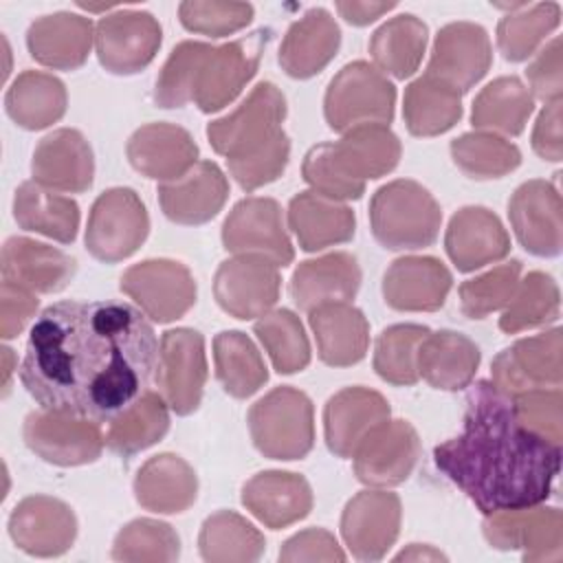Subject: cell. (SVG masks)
Wrapping results in <instances>:
<instances>
[{"mask_svg": "<svg viewBox=\"0 0 563 563\" xmlns=\"http://www.w3.org/2000/svg\"><path fill=\"white\" fill-rule=\"evenodd\" d=\"M68 106L66 86L42 70L20 73L4 95L9 119L24 130H44L57 123Z\"/></svg>", "mask_w": 563, "mask_h": 563, "instance_id": "obj_39", "label": "cell"}, {"mask_svg": "<svg viewBox=\"0 0 563 563\" xmlns=\"http://www.w3.org/2000/svg\"><path fill=\"white\" fill-rule=\"evenodd\" d=\"M361 266L352 253L334 251L301 262L290 277V297L299 310L310 312L325 303H343L361 288Z\"/></svg>", "mask_w": 563, "mask_h": 563, "instance_id": "obj_31", "label": "cell"}, {"mask_svg": "<svg viewBox=\"0 0 563 563\" xmlns=\"http://www.w3.org/2000/svg\"><path fill=\"white\" fill-rule=\"evenodd\" d=\"M301 174L303 180L310 185L312 191L345 202V200H358L365 191V185H356L345 180L328 161L325 154V145L319 143L314 147H310L303 156V165H301Z\"/></svg>", "mask_w": 563, "mask_h": 563, "instance_id": "obj_57", "label": "cell"}, {"mask_svg": "<svg viewBox=\"0 0 563 563\" xmlns=\"http://www.w3.org/2000/svg\"><path fill=\"white\" fill-rule=\"evenodd\" d=\"M163 42L158 20L147 11L119 9L95 26L99 64L112 75H136L152 64Z\"/></svg>", "mask_w": 563, "mask_h": 563, "instance_id": "obj_13", "label": "cell"}, {"mask_svg": "<svg viewBox=\"0 0 563 563\" xmlns=\"http://www.w3.org/2000/svg\"><path fill=\"white\" fill-rule=\"evenodd\" d=\"M451 158L464 176L475 180L501 178L521 165V152L515 143L482 130L453 139Z\"/></svg>", "mask_w": 563, "mask_h": 563, "instance_id": "obj_48", "label": "cell"}, {"mask_svg": "<svg viewBox=\"0 0 563 563\" xmlns=\"http://www.w3.org/2000/svg\"><path fill=\"white\" fill-rule=\"evenodd\" d=\"M493 64V46L484 26L475 22H451L435 35L429 77H435L457 92H468Z\"/></svg>", "mask_w": 563, "mask_h": 563, "instance_id": "obj_20", "label": "cell"}, {"mask_svg": "<svg viewBox=\"0 0 563 563\" xmlns=\"http://www.w3.org/2000/svg\"><path fill=\"white\" fill-rule=\"evenodd\" d=\"M156 194L165 218L176 224L198 227L222 211L229 198V180L213 161H198L185 176L161 183Z\"/></svg>", "mask_w": 563, "mask_h": 563, "instance_id": "obj_26", "label": "cell"}, {"mask_svg": "<svg viewBox=\"0 0 563 563\" xmlns=\"http://www.w3.org/2000/svg\"><path fill=\"white\" fill-rule=\"evenodd\" d=\"M95 44V26L88 18L57 11L31 22L26 31V48L31 57L53 70H75Z\"/></svg>", "mask_w": 563, "mask_h": 563, "instance_id": "obj_33", "label": "cell"}, {"mask_svg": "<svg viewBox=\"0 0 563 563\" xmlns=\"http://www.w3.org/2000/svg\"><path fill=\"white\" fill-rule=\"evenodd\" d=\"M526 79L530 84V95L543 103L556 101L563 95V59H561V37H552L537 57L526 68Z\"/></svg>", "mask_w": 563, "mask_h": 563, "instance_id": "obj_58", "label": "cell"}, {"mask_svg": "<svg viewBox=\"0 0 563 563\" xmlns=\"http://www.w3.org/2000/svg\"><path fill=\"white\" fill-rule=\"evenodd\" d=\"M561 405L563 394L561 387L552 389H532L519 396H512V407L519 422L543 440L561 446Z\"/></svg>", "mask_w": 563, "mask_h": 563, "instance_id": "obj_56", "label": "cell"}, {"mask_svg": "<svg viewBox=\"0 0 563 563\" xmlns=\"http://www.w3.org/2000/svg\"><path fill=\"white\" fill-rule=\"evenodd\" d=\"M319 358L330 367L358 363L369 345V323L352 303H325L308 312Z\"/></svg>", "mask_w": 563, "mask_h": 563, "instance_id": "obj_35", "label": "cell"}, {"mask_svg": "<svg viewBox=\"0 0 563 563\" xmlns=\"http://www.w3.org/2000/svg\"><path fill=\"white\" fill-rule=\"evenodd\" d=\"M271 37V29H257L233 42L220 46L211 44L200 62L194 86V103L200 112L211 114L235 101L242 88L255 77Z\"/></svg>", "mask_w": 563, "mask_h": 563, "instance_id": "obj_6", "label": "cell"}, {"mask_svg": "<svg viewBox=\"0 0 563 563\" xmlns=\"http://www.w3.org/2000/svg\"><path fill=\"white\" fill-rule=\"evenodd\" d=\"M431 330L418 323H396L385 328L374 345L376 374L398 387L418 383V347Z\"/></svg>", "mask_w": 563, "mask_h": 563, "instance_id": "obj_50", "label": "cell"}, {"mask_svg": "<svg viewBox=\"0 0 563 563\" xmlns=\"http://www.w3.org/2000/svg\"><path fill=\"white\" fill-rule=\"evenodd\" d=\"M290 158V139L284 130L273 134L260 147L227 161L229 174L244 191H255L273 180H277Z\"/></svg>", "mask_w": 563, "mask_h": 563, "instance_id": "obj_54", "label": "cell"}, {"mask_svg": "<svg viewBox=\"0 0 563 563\" xmlns=\"http://www.w3.org/2000/svg\"><path fill=\"white\" fill-rule=\"evenodd\" d=\"M156 387L176 416L198 409L207 383L205 339L198 330L174 328L163 332L156 358Z\"/></svg>", "mask_w": 563, "mask_h": 563, "instance_id": "obj_10", "label": "cell"}, {"mask_svg": "<svg viewBox=\"0 0 563 563\" xmlns=\"http://www.w3.org/2000/svg\"><path fill=\"white\" fill-rule=\"evenodd\" d=\"M198 495L196 471L174 453L150 457L134 477L136 501L158 515L185 512Z\"/></svg>", "mask_w": 563, "mask_h": 563, "instance_id": "obj_36", "label": "cell"}, {"mask_svg": "<svg viewBox=\"0 0 563 563\" xmlns=\"http://www.w3.org/2000/svg\"><path fill=\"white\" fill-rule=\"evenodd\" d=\"M279 561H345V552L328 530L308 528L284 543Z\"/></svg>", "mask_w": 563, "mask_h": 563, "instance_id": "obj_59", "label": "cell"}, {"mask_svg": "<svg viewBox=\"0 0 563 563\" xmlns=\"http://www.w3.org/2000/svg\"><path fill=\"white\" fill-rule=\"evenodd\" d=\"M332 167L350 183L365 185V180L389 174L402 154L398 136L389 125L367 123L343 132L341 141L323 143Z\"/></svg>", "mask_w": 563, "mask_h": 563, "instance_id": "obj_27", "label": "cell"}, {"mask_svg": "<svg viewBox=\"0 0 563 563\" xmlns=\"http://www.w3.org/2000/svg\"><path fill=\"white\" fill-rule=\"evenodd\" d=\"M532 150L543 158L559 163L563 158L561 141V99L545 103L541 110L534 130H532Z\"/></svg>", "mask_w": 563, "mask_h": 563, "instance_id": "obj_61", "label": "cell"}, {"mask_svg": "<svg viewBox=\"0 0 563 563\" xmlns=\"http://www.w3.org/2000/svg\"><path fill=\"white\" fill-rule=\"evenodd\" d=\"M391 9H396V2H358V0L336 2V11L341 13V18L354 26H365Z\"/></svg>", "mask_w": 563, "mask_h": 563, "instance_id": "obj_62", "label": "cell"}, {"mask_svg": "<svg viewBox=\"0 0 563 563\" xmlns=\"http://www.w3.org/2000/svg\"><path fill=\"white\" fill-rule=\"evenodd\" d=\"M279 266L255 255L224 260L213 275V297L218 306L242 321L260 319L279 299Z\"/></svg>", "mask_w": 563, "mask_h": 563, "instance_id": "obj_16", "label": "cell"}, {"mask_svg": "<svg viewBox=\"0 0 563 563\" xmlns=\"http://www.w3.org/2000/svg\"><path fill=\"white\" fill-rule=\"evenodd\" d=\"M130 165L145 178L172 183L198 163L194 136L176 123H145L132 132L125 145Z\"/></svg>", "mask_w": 563, "mask_h": 563, "instance_id": "obj_23", "label": "cell"}, {"mask_svg": "<svg viewBox=\"0 0 563 563\" xmlns=\"http://www.w3.org/2000/svg\"><path fill=\"white\" fill-rule=\"evenodd\" d=\"M484 537L497 550H521L523 561L563 559V515L550 506H528L486 515Z\"/></svg>", "mask_w": 563, "mask_h": 563, "instance_id": "obj_15", "label": "cell"}, {"mask_svg": "<svg viewBox=\"0 0 563 563\" xmlns=\"http://www.w3.org/2000/svg\"><path fill=\"white\" fill-rule=\"evenodd\" d=\"M180 539L174 528L156 519H134L119 530L112 543L117 561H176Z\"/></svg>", "mask_w": 563, "mask_h": 563, "instance_id": "obj_52", "label": "cell"}, {"mask_svg": "<svg viewBox=\"0 0 563 563\" xmlns=\"http://www.w3.org/2000/svg\"><path fill=\"white\" fill-rule=\"evenodd\" d=\"M119 288L156 323H172L185 317L198 292L191 271L183 262L165 257L130 266L121 275Z\"/></svg>", "mask_w": 563, "mask_h": 563, "instance_id": "obj_9", "label": "cell"}, {"mask_svg": "<svg viewBox=\"0 0 563 563\" xmlns=\"http://www.w3.org/2000/svg\"><path fill=\"white\" fill-rule=\"evenodd\" d=\"M396 86L374 64L356 59L345 64L328 84L323 97L325 123L334 132L358 125H389L394 119Z\"/></svg>", "mask_w": 563, "mask_h": 563, "instance_id": "obj_5", "label": "cell"}, {"mask_svg": "<svg viewBox=\"0 0 563 563\" xmlns=\"http://www.w3.org/2000/svg\"><path fill=\"white\" fill-rule=\"evenodd\" d=\"M563 336L561 328L519 339L501 350L490 365V383L506 396L532 389H552L563 383Z\"/></svg>", "mask_w": 563, "mask_h": 563, "instance_id": "obj_12", "label": "cell"}, {"mask_svg": "<svg viewBox=\"0 0 563 563\" xmlns=\"http://www.w3.org/2000/svg\"><path fill=\"white\" fill-rule=\"evenodd\" d=\"M31 174L35 183L53 191L81 194L95 178L92 147L79 130H53L35 145Z\"/></svg>", "mask_w": 563, "mask_h": 563, "instance_id": "obj_24", "label": "cell"}, {"mask_svg": "<svg viewBox=\"0 0 563 563\" xmlns=\"http://www.w3.org/2000/svg\"><path fill=\"white\" fill-rule=\"evenodd\" d=\"M150 233V216L130 187H112L97 196L86 224V249L103 262L117 264L139 251Z\"/></svg>", "mask_w": 563, "mask_h": 563, "instance_id": "obj_7", "label": "cell"}, {"mask_svg": "<svg viewBox=\"0 0 563 563\" xmlns=\"http://www.w3.org/2000/svg\"><path fill=\"white\" fill-rule=\"evenodd\" d=\"M402 506L396 493L367 488L356 493L343 508L341 537L358 561H380L400 532Z\"/></svg>", "mask_w": 563, "mask_h": 563, "instance_id": "obj_17", "label": "cell"}, {"mask_svg": "<svg viewBox=\"0 0 563 563\" xmlns=\"http://www.w3.org/2000/svg\"><path fill=\"white\" fill-rule=\"evenodd\" d=\"M2 358H4V389H9V376H11V367H13V350L2 347Z\"/></svg>", "mask_w": 563, "mask_h": 563, "instance_id": "obj_64", "label": "cell"}, {"mask_svg": "<svg viewBox=\"0 0 563 563\" xmlns=\"http://www.w3.org/2000/svg\"><path fill=\"white\" fill-rule=\"evenodd\" d=\"M37 310V297L33 290L2 279L0 286V336H18Z\"/></svg>", "mask_w": 563, "mask_h": 563, "instance_id": "obj_60", "label": "cell"}, {"mask_svg": "<svg viewBox=\"0 0 563 563\" xmlns=\"http://www.w3.org/2000/svg\"><path fill=\"white\" fill-rule=\"evenodd\" d=\"M0 271L2 279L33 292H59L75 277L77 262L55 246L13 235L2 246Z\"/></svg>", "mask_w": 563, "mask_h": 563, "instance_id": "obj_30", "label": "cell"}, {"mask_svg": "<svg viewBox=\"0 0 563 563\" xmlns=\"http://www.w3.org/2000/svg\"><path fill=\"white\" fill-rule=\"evenodd\" d=\"M532 110L534 97L519 77H497L490 84H486L475 97L471 123L475 130L482 132H493L499 136H519Z\"/></svg>", "mask_w": 563, "mask_h": 563, "instance_id": "obj_41", "label": "cell"}, {"mask_svg": "<svg viewBox=\"0 0 563 563\" xmlns=\"http://www.w3.org/2000/svg\"><path fill=\"white\" fill-rule=\"evenodd\" d=\"M389 420V402L369 387H345L328 398L323 407V435L330 453L352 460L358 444Z\"/></svg>", "mask_w": 563, "mask_h": 563, "instance_id": "obj_22", "label": "cell"}, {"mask_svg": "<svg viewBox=\"0 0 563 563\" xmlns=\"http://www.w3.org/2000/svg\"><path fill=\"white\" fill-rule=\"evenodd\" d=\"M420 457L418 431L407 420L380 422L356 449L354 475L369 488L402 484Z\"/></svg>", "mask_w": 563, "mask_h": 563, "instance_id": "obj_18", "label": "cell"}, {"mask_svg": "<svg viewBox=\"0 0 563 563\" xmlns=\"http://www.w3.org/2000/svg\"><path fill=\"white\" fill-rule=\"evenodd\" d=\"M246 420L251 440L264 457L301 460L314 446V407L301 389H271L251 405Z\"/></svg>", "mask_w": 563, "mask_h": 563, "instance_id": "obj_4", "label": "cell"}, {"mask_svg": "<svg viewBox=\"0 0 563 563\" xmlns=\"http://www.w3.org/2000/svg\"><path fill=\"white\" fill-rule=\"evenodd\" d=\"M453 286L451 271L431 255H405L383 275L385 303L400 312H433Z\"/></svg>", "mask_w": 563, "mask_h": 563, "instance_id": "obj_25", "label": "cell"}, {"mask_svg": "<svg viewBox=\"0 0 563 563\" xmlns=\"http://www.w3.org/2000/svg\"><path fill=\"white\" fill-rule=\"evenodd\" d=\"M561 7L556 2H521L497 24V46L506 62H526L543 40L559 26Z\"/></svg>", "mask_w": 563, "mask_h": 563, "instance_id": "obj_46", "label": "cell"}, {"mask_svg": "<svg viewBox=\"0 0 563 563\" xmlns=\"http://www.w3.org/2000/svg\"><path fill=\"white\" fill-rule=\"evenodd\" d=\"M9 534L31 556H59L75 543L77 517L68 504L55 497L31 495L13 508Z\"/></svg>", "mask_w": 563, "mask_h": 563, "instance_id": "obj_21", "label": "cell"}, {"mask_svg": "<svg viewBox=\"0 0 563 563\" xmlns=\"http://www.w3.org/2000/svg\"><path fill=\"white\" fill-rule=\"evenodd\" d=\"M22 438L37 457L55 466L90 464L106 444L97 420L44 407L24 418Z\"/></svg>", "mask_w": 563, "mask_h": 563, "instance_id": "obj_8", "label": "cell"}, {"mask_svg": "<svg viewBox=\"0 0 563 563\" xmlns=\"http://www.w3.org/2000/svg\"><path fill=\"white\" fill-rule=\"evenodd\" d=\"M169 405L158 391L145 389L132 405L108 420L106 444L121 457L156 444L169 429Z\"/></svg>", "mask_w": 563, "mask_h": 563, "instance_id": "obj_42", "label": "cell"}, {"mask_svg": "<svg viewBox=\"0 0 563 563\" xmlns=\"http://www.w3.org/2000/svg\"><path fill=\"white\" fill-rule=\"evenodd\" d=\"M180 24L200 35L227 37L244 29L253 20V4L249 2H218V0H187L178 7Z\"/></svg>", "mask_w": 563, "mask_h": 563, "instance_id": "obj_55", "label": "cell"}, {"mask_svg": "<svg viewBox=\"0 0 563 563\" xmlns=\"http://www.w3.org/2000/svg\"><path fill=\"white\" fill-rule=\"evenodd\" d=\"M402 117L413 136L444 134L462 119V92L422 75L405 88Z\"/></svg>", "mask_w": 563, "mask_h": 563, "instance_id": "obj_43", "label": "cell"}, {"mask_svg": "<svg viewBox=\"0 0 563 563\" xmlns=\"http://www.w3.org/2000/svg\"><path fill=\"white\" fill-rule=\"evenodd\" d=\"M213 363L222 389L240 400L253 396L268 380V369L260 350L240 330L216 334Z\"/></svg>", "mask_w": 563, "mask_h": 563, "instance_id": "obj_44", "label": "cell"}, {"mask_svg": "<svg viewBox=\"0 0 563 563\" xmlns=\"http://www.w3.org/2000/svg\"><path fill=\"white\" fill-rule=\"evenodd\" d=\"M435 466L482 515L543 504L561 466V446L526 429L490 380L466 396L462 431L433 449Z\"/></svg>", "mask_w": 563, "mask_h": 563, "instance_id": "obj_2", "label": "cell"}, {"mask_svg": "<svg viewBox=\"0 0 563 563\" xmlns=\"http://www.w3.org/2000/svg\"><path fill=\"white\" fill-rule=\"evenodd\" d=\"M260 343L277 374H297L310 363V343L299 317L288 308H277L260 317L253 325Z\"/></svg>", "mask_w": 563, "mask_h": 563, "instance_id": "obj_49", "label": "cell"}, {"mask_svg": "<svg viewBox=\"0 0 563 563\" xmlns=\"http://www.w3.org/2000/svg\"><path fill=\"white\" fill-rule=\"evenodd\" d=\"M479 347L453 330L429 332L418 347V376L442 391H457L471 385L479 367Z\"/></svg>", "mask_w": 563, "mask_h": 563, "instance_id": "obj_37", "label": "cell"}, {"mask_svg": "<svg viewBox=\"0 0 563 563\" xmlns=\"http://www.w3.org/2000/svg\"><path fill=\"white\" fill-rule=\"evenodd\" d=\"M444 561L446 556L440 550H433L431 545H420V543H411L407 550L396 554V561Z\"/></svg>", "mask_w": 563, "mask_h": 563, "instance_id": "obj_63", "label": "cell"}, {"mask_svg": "<svg viewBox=\"0 0 563 563\" xmlns=\"http://www.w3.org/2000/svg\"><path fill=\"white\" fill-rule=\"evenodd\" d=\"M427 24L413 13H400L372 33L367 48L374 66L383 75L407 79L418 70L427 51Z\"/></svg>", "mask_w": 563, "mask_h": 563, "instance_id": "obj_40", "label": "cell"}, {"mask_svg": "<svg viewBox=\"0 0 563 563\" xmlns=\"http://www.w3.org/2000/svg\"><path fill=\"white\" fill-rule=\"evenodd\" d=\"M339 46V24L323 7H314L288 26L277 62L288 77L310 79L334 59Z\"/></svg>", "mask_w": 563, "mask_h": 563, "instance_id": "obj_29", "label": "cell"}, {"mask_svg": "<svg viewBox=\"0 0 563 563\" xmlns=\"http://www.w3.org/2000/svg\"><path fill=\"white\" fill-rule=\"evenodd\" d=\"M198 550L209 563L257 561L266 550V539L242 515L233 510H218L202 521Z\"/></svg>", "mask_w": 563, "mask_h": 563, "instance_id": "obj_45", "label": "cell"}, {"mask_svg": "<svg viewBox=\"0 0 563 563\" xmlns=\"http://www.w3.org/2000/svg\"><path fill=\"white\" fill-rule=\"evenodd\" d=\"M288 227L306 253H317L350 242L356 231V216L345 202L310 189L290 198Z\"/></svg>", "mask_w": 563, "mask_h": 563, "instance_id": "obj_34", "label": "cell"}, {"mask_svg": "<svg viewBox=\"0 0 563 563\" xmlns=\"http://www.w3.org/2000/svg\"><path fill=\"white\" fill-rule=\"evenodd\" d=\"M222 244L233 255H255L288 266L295 260L277 200L251 196L240 200L222 224Z\"/></svg>", "mask_w": 563, "mask_h": 563, "instance_id": "obj_14", "label": "cell"}, {"mask_svg": "<svg viewBox=\"0 0 563 563\" xmlns=\"http://www.w3.org/2000/svg\"><path fill=\"white\" fill-rule=\"evenodd\" d=\"M508 220L519 244L537 257H556L563 246V211L556 183L526 180L508 200Z\"/></svg>", "mask_w": 563, "mask_h": 563, "instance_id": "obj_19", "label": "cell"}, {"mask_svg": "<svg viewBox=\"0 0 563 563\" xmlns=\"http://www.w3.org/2000/svg\"><path fill=\"white\" fill-rule=\"evenodd\" d=\"M286 110L284 92L273 81H260L231 114L207 125V139L227 161L235 158L277 134Z\"/></svg>", "mask_w": 563, "mask_h": 563, "instance_id": "obj_11", "label": "cell"}, {"mask_svg": "<svg viewBox=\"0 0 563 563\" xmlns=\"http://www.w3.org/2000/svg\"><path fill=\"white\" fill-rule=\"evenodd\" d=\"M444 249L457 271L471 273L504 260L510 253V238L490 209L471 205L457 209L449 220Z\"/></svg>", "mask_w": 563, "mask_h": 563, "instance_id": "obj_28", "label": "cell"}, {"mask_svg": "<svg viewBox=\"0 0 563 563\" xmlns=\"http://www.w3.org/2000/svg\"><path fill=\"white\" fill-rule=\"evenodd\" d=\"M442 209L433 194L416 180L398 178L376 189L369 202V227L389 251L431 246L440 233Z\"/></svg>", "mask_w": 563, "mask_h": 563, "instance_id": "obj_3", "label": "cell"}, {"mask_svg": "<svg viewBox=\"0 0 563 563\" xmlns=\"http://www.w3.org/2000/svg\"><path fill=\"white\" fill-rule=\"evenodd\" d=\"M242 504L266 528L282 530L312 510V488L306 477L288 471H262L242 486Z\"/></svg>", "mask_w": 563, "mask_h": 563, "instance_id": "obj_32", "label": "cell"}, {"mask_svg": "<svg viewBox=\"0 0 563 563\" xmlns=\"http://www.w3.org/2000/svg\"><path fill=\"white\" fill-rule=\"evenodd\" d=\"M559 306L561 292L556 282L541 271H530L523 279H519L510 301L501 310L499 330L506 334H517L548 325L556 321Z\"/></svg>", "mask_w": 563, "mask_h": 563, "instance_id": "obj_47", "label": "cell"}, {"mask_svg": "<svg viewBox=\"0 0 563 563\" xmlns=\"http://www.w3.org/2000/svg\"><path fill=\"white\" fill-rule=\"evenodd\" d=\"M156 358V332L139 308L57 301L31 325L20 380L44 409L108 422L147 389Z\"/></svg>", "mask_w": 563, "mask_h": 563, "instance_id": "obj_1", "label": "cell"}, {"mask_svg": "<svg viewBox=\"0 0 563 563\" xmlns=\"http://www.w3.org/2000/svg\"><path fill=\"white\" fill-rule=\"evenodd\" d=\"M209 48V42L196 40H185L178 46H174L154 84L152 99L158 108H183L189 101H194L196 75Z\"/></svg>", "mask_w": 563, "mask_h": 563, "instance_id": "obj_51", "label": "cell"}, {"mask_svg": "<svg viewBox=\"0 0 563 563\" xmlns=\"http://www.w3.org/2000/svg\"><path fill=\"white\" fill-rule=\"evenodd\" d=\"M521 279V262L510 260L484 275L460 284V308L468 319H484L495 310H504Z\"/></svg>", "mask_w": 563, "mask_h": 563, "instance_id": "obj_53", "label": "cell"}, {"mask_svg": "<svg viewBox=\"0 0 563 563\" xmlns=\"http://www.w3.org/2000/svg\"><path fill=\"white\" fill-rule=\"evenodd\" d=\"M13 218L20 229L70 244L79 231V205L35 180H24L13 196Z\"/></svg>", "mask_w": 563, "mask_h": 563, "instance_id": "obj_38", "label": "cell"}]
</instances>
